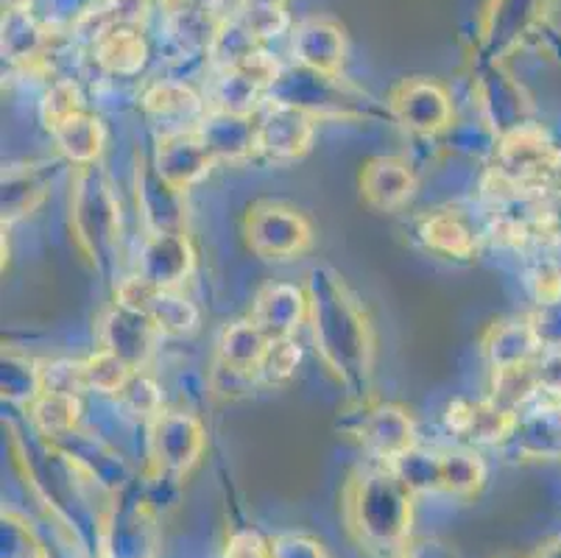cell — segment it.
<instances>
[{
	"instance_id": "cell-1",
	"label": "cell",
	"mask_w": 561,
	"mask_h": 558,
	"mask_svg": "<svg viewBox=\"0 0 561 558\" xmlns=\"http://www.w3.org/2000/svg\"><path fill=\"white\" fill-rule=\"evenodd\" d=\"M305 291H308L310 330L321 363L344 386L350 402L369 406L375 335L364 307L328 265L310 271Z\"/></svg>"
},
{
	"instance_id": "cell-2",
	"label": "cell",
	"mask_w": 561,
	"mask_h": 558,
	"mask_svg": "<svg viewBox=\"0 0 561 558\" xmlns=\"http://www.w3.org/2000/svg\"><path fill=\"white\" fill-rule=\"evenodd\" d=\"M413 494L389 467L358 472L346 486V525L360 547L400 558L413 528Z\"/></svg>"
},
{
	"instance_id": "cell-3",
	"label": "cell",
	"mask_w": 561,
	"mask_h": 558,
	"mask_svg": "<svg viewBox=\"0 0 561 558\" xmlns=\"http://www.w3.org/2000/svg\"><path fill=\"white\" fill-rule=\"evenodd\" d=\"M70 227L84 258L110 274L121 252V204L104 168H76L73 193H70Z\"/></svg>"
},
{
	"instance_id": "cell-4",
	"label": "cell",
	"mask_w": 561,
	"mask_h": 558,
	"mask_svg": "<svg viewBox=\"0 0 561 558\" xmlns=\"http://www.w3.org/2000/svg\"><path fill=\"white\" fill-rule=\"evenodd\" d=\"M265 101L297 106L316 121L319 117H346L350 121V117L377 115L375 101L366 99V92L341 81V76L316 73L308 68H294L290 73L283 70Z\"/></svg>"
},
{
	"instance_id": "cell-5",
	"label": "cell",
	"mask_w": 561,
	"mask_h": 558,
	"mask_svg": "<svg viewBox=\"0 0 561 558\" xmlns=\"http://www.w3.org/2000/svg\"><path fill=\"white\" fill-rule=\"evenodd\" d=\"M247 243L257 258L290 260L313 246V227L297 207L283 202H257L243 221Z\"/></svg>"
},
{
	"instance_id": "cell-6",
	"label": "cell",
	"mask_w": 561,
	"mask_h": 558,
	"mask_svg": "<svg viewBox=\"0 0 561 558\" xmlns=\"http://www.w3.org/2000/svg\"><path fill=\"white\" fill-rule=\"evenodd\" d=\"M207 439L196 417L162 411L149 428V467L154 480H182L202 460Z\"/></svg>"
},
{
	"instance_id": "cell-7",
	"label": "cell",
	"mask_w": 561,
	"mask_h": 558,
	"mask_svg": "<svg viewBox=\"0 0 561 558\" xmlns=\"http://www.w3.org/2000/svg\"><path fill=\"white\" fill-rule=\"evenodd\" d=\"M257 157L274 166H288L310 151L316 135V117L297 106L265 101L257 112Z\"/></svg>"
},
{
	"instance_id": "cell-8",
	"label": "cell",
	"mask_w": 561,
	"mask_h": 558,
	"mask_svg": "<svg viewBox=\"0 0 561 558\" xmlns=\"http://www.w3.org/2000/svg\"><path fill=\"white\" fill-rule=\"evenodd\" d=\"M389 112L411 135L433 137L450 129L453 101L442 84L431 79H405L391 90Z\"/></svg>"
},
{
	"instance_id": "cell-9",
	"label": "cell",
	"mask_w": 561,
	"mask_h": 558,
	"mask_svg": "<svg viewBox=\"0 0 561 558\" xmlns=\"http://www.w3.org/2000/svg\"><path fill=\"white\" fill-rule=\"evenodd\" d=\"M160 338V330L149 319V314L121 305V301L106 307L99 319L101 350L115 352L131 372H146L149 368Z\"/></svg>"
},
{
	"instance_id": "cell-10",
	"label": "cell",
	"mask_w": 561,
	"mask_h": 558,
	"mask_svg": "<svg viewBox=\"0 0 561 558\" xmlns=\"http://www.w3.org/2000/svg\"><path fill=\"white\" fill-rule=\"evenodd\" d=\"M101 558H154L157 516L149 503L112 505L99 525Z\"/></svg>"
},
{
	"instance_id": "cell-11",
	"label": "cell",
	"mask_w": 561,
	"mask_h": 558,
	"mask_svg": "<svg viewBox=\"0 0 561 558\" xmlns=\"http://www.w3.org/2000/svg\"><path fill=\"white\" fill-rule=\"evenodd\" d=\"M196 265V252L185 232H149L137 254V271L142 283L160 291H176Z\"/></svg>"
},
{
	"instance_id": "cell-12",
	"label": "cell",
	"mask_w": 561,
	"mask_h": 558,
	"mask_svg": "<svg viewBox=\"0 0 561 558\" xmlns=\"http://www.w3.org/2000/svg\"><path fill=\"white\" fill-rule=\"evenodd\" d=\"M142 112L157 129V137L196 132L207 117V104L191 84L176 79L157 81L142 92Z\"/></svg>"
},
{
	"instance_id": "cell-13",
	"label": "cell",
	"mask_w": 561,
	"mask_h": 558,
	"mask_svg": "<svg viewBox=\"0 0 561 558\" xmlns=\"http://www.w3.org/2000/svg\"><path fill=\"white\" fill-rule=\"evenodd\" d=\"M364 417H360L358 433L360 444L366 453L375 460H380L382 467H391L397 458L416 447V424L402 411L400 406H360Z\"/></svg>"
},
{
	"instance_id": "cell-14",
	"label": "cell",
	"mask_w": 561,
	"mask_h": 558,
	"mask_svg": "<svg viewBox=\"0 0 561 558\" xmlns=\"http://www.w3.org/2000/svg\"><path fill=\"white\" fill-rule=\"evenodd\" d=\"M154 171L180 193L191 191L193 184L202 182L213 171L210 148L204 143L202 132H182V135L157 137L154 148Z\"/></svg>"
},
{
	"instance_id": "cell-15",
	"label": "cell",
	"mask_w": 561,
	"mask_h": 558,
	"mask_svg": "<svg viewBox=\"0 0 561 558\" xmlns=\"http://www.w3.org/2000/svg\"><path fill=\"white\" fill-rule=\"evenodd\" d=\"M447 430L453 436L469 444H500L517 433L519 417L512 408L497 406L494 399L472 402V399H456L445 413Z\"/></svg>"
},
{
	"instance_id": "cell-16",
	"label": "cell",
	"mask_w": 561,
	"mask_h": 558,
	"mask_svg": "<svg viewBox=\"0 0 561 558\" xmlns=\"http://www.w3.org/2000/svg\"><path fill=\"white\" fill-rule=\"evenodd\" d=\"M542 9L545 0H492L483 18V61L497 65L528 34Z\"/></svg>"
},
{
	"instance_id": "cell-17",
	"label": "cell",
	"mask_w": 561,
	"mask_h": 558,
	"mask_svg": "<svg viewBox=\"0 0 561 558\" xmlns=\"http://www.w3.org/2000/svg\"><path fill=\"white\" fill-rule=\"evenodd\" d=\"M290 50L299 68L316 70V73L339 76L346 54V37L335 20L308 18L294 29Z\"/></svg>"
},
{
	"instance_id": "cell-18",
	"label": "cell",
	"mask_w": 561,
	"mask_h": 558,
	"mask_svg": "<svg viewBox=\"0 0 561 558\" xmlns=\"http://www.w3.org/2000/svg\"><path fill=\"white\" fill-rule=\"evenodd\" d=\"M249 319L272 338V341H283V338H294L305 319H308V291L297 288L288 283H272L260 288L254 296L252 314Z\"/></svg>"
},
{
	"instance_id": "cell-19",
	"label": "cell",
	"mask_w": 561,
	"mask_h": 558,
	"mask_svg": "<svg viewBox=\"0 0 561 558\" xmlns=\"http://www.w3.org/2000/svg\"><path fill=\"white\" fill-rule=\"evenodd\" d=\"M137 209L149 232H182L185 204L182 193L165 182L154 166L137 168Z\"/></svg>"
},
{
	"instance_id": "cell-20",
	"label": "cell",
	"mask_w": 561,
	"mask_h": 558,
	"mask_svg": "<svg viewBox=\"0 0 561 558\" xmlns=\"http://www.w3.org/2000/svg\"><path fill=\"white\" fill-rule=\"evenodd\" d=\"M216 162H241L257 157V123L254 117L210 110L198 126Z\"/></svg>"
},
{
	"instance_id": "cell-21",
	"label": "cell",
	"mask_w": 561,
	"mask_h": 558,
	"mask_svg": "<svg viewBox=\"0 0 561 558\" xmlns=\"http://www.w3.org/2000/svg\"><path fill=\"white\" fill-rule=\"evenodd\" d=\"M360 187L371 207L382 209V213H397L411 202L416 179H413L411 166L400 157H377L364 168Z\"/></svg>"
},
{
	"instance_id": "cell-22",
	"label": "cell",
	"mask_w": 561,
	"mask_h": 558,
	"mask_svg": "<svg viewBox=\"0 0 561 558\" xmlns=\"http://www.w3.org/2000/svg\"><path fill=\"white\" fill-rule=\"evenodd\" d=\"M481 112L483 121H486L489 129L497 137L512 135L514 129L525 126L523 117V92H519L517 84L508 81V76L497 68V65H486L481 76Z\"/></svg>"
},
{
	"instance_id": "cell-23",
	"label": "cell",
	"mask_w": 561,
	"mask_h": 558,
	"mask_svg": "<svg viewBox=\"0 0 561 558\" xmlns=\"http://www.w3.org/2000/svg\"><path fill=\"white\" fill-rule=\"evenodd\" d=\"M93 59L99 68L112 76H135L140 73L146 59H149V43L142 37L137 25H115L90 43Z\"/></svg>"
},
{
	"instance_id": "cell-24",
	"label": "cell",
	"mask_w": 561,
	"mask_h": 558,
	"mask_svg": "<svg viewBox=\"0 0 561 558\" xmlns=\"http://www.w3.org/2000/svg\"><path fill=\"white\" fill-rule=\"evenodd\" d=\"M483 355L494 372V368L537 363V357L542 355V346H539L537 332L530 327V319H514L489 327V332L483 335Z\"/></svg>"
},
{
	"instance_id": "cell-25",
	"label": "cell",
	"mask_w": 561,
	"mask_h": 558,
	"mask_svg": "<svg viewBox=\"0 0 561 558\" xmlns=\"http://www.w3.org/2000/svg\"><path fill=\"white\" fill-rule=\"evenodd\" d=\"M268 346H272V338L265 335L252 319L232 321V324L224 327L221 335H218L216 363L234 368V372H247V375L257 377V368L260 363H263Z\"/></svg>"
},
{
	"instance_id": "cell-26",
	"label": "cell",
	"mask_w": 561,
	"mask_h": 558,
	"mask_svg": "<svg viewBox=\"0 0 561 558\" xmlns=\"http://www.w3.org/2000/svg\"><path fill=\"white\" fill-rule=\"evenodd\" d=\"M50 137L56 140L59 153H62L65 160L76 168L95 166L106 143L104 123H101L95 115H90L87 110L79 112V115L68 117L62 126H56V129L50 132Z\"/></svg>"
},
{
	"instance_id": "cell-27",
	"label": "cell",
	"mask_w": 561,
	"mask_h": 558,
	"mask_svg": "<svg viewBox=\"0 0 561 558\" xmlns=\"http://www.w3.org/2000/svg\"><path fill=\"white\" fill-rule=\"evenodd\" d=\"M420 238L431 252L445 254V258L469 260L478 252L476 229L469 227L458 213H450V209L422 218Z\"/></svg>"
},
{
	"instance_id": "cell-28",
	"label": "cell",
	"mask_w": 561,
	"mask_h": 558,
	"mask_svg": "<svg viewBox=\"0 0 561 558\" xmlns=\"http://www.w3.org/2000/svg\"><path fill=\"white\" fill-rule=\"evenodd\" d=\"M28 417H32V424L37 428L39 436L50 439L54 444L62 442L65 436L76 433V424L81 419V397L43 391L28 406Z\"/></svg>"
},
{
	"instance_id": "cell-29",
	"label": "cell",
	"mask_w": 561,
	"mask_h": 558,
	"mask_svg": "<svg viewBox=\"0 0 561 558\" xmlns=\"http://www.w3.org/2000/svg\"><path fill=\"white\" fill-rule=\"evenodd\" d=\"M142 314H149V319L154 321L160 335L168 338H187L198 330V321L202 314L193 301H187L185 296L176 294V291H160L154 288L142 305Z\"/></svg>"
},
{
	"instance_id": "cell-30",
	"label": "cell",
	"mask_w": 561,
	"mask_h": 558,
	"mask_svg": "<svg viewBox=\"0 0 561 558\" xmlns=\"http://www.w3.org/2000/svg\"><path fill=\"white\" fill-rule=\"evenodd\" d=\"M151 0H99L79 23L73 25V31L79 37H84L87 43H93L99 34H104L106 29H115V25H137L140 29L149 18Z\"/></svg>"
},
{
	"instance_id": "cell-31",
	"label": "cell",
	"mask_w": 561,
	"mask_h": 558,
	"mask_svg": "<svg viewBox=\"0 0 561 558\" xmlns=\"http://www.w3.org/2000/svg\"><path fill=\"white\" fill-rule=\"evenodd\" d=\"M45 198V179L37 166L9 168L3 176V221L12 224L32 213Z\"/></svg>"
},
{
	"instance_id": "cell-32",
	"label": "cell",
	"mask_w": 561,
	"mask_h": 558,
	"mask_svg": "<svg viewBox=\"0 0 561 558\" xmlns=\"http://www.w3.org/2000/svg\"><path fill=\"white\" fill-rule=\"evenodd\" d=\"M486 480V467L472 449L442 453V491L453 498H472Z\"/></svg>"
},
{
	"instance_id": "cell-33",
	"label": "cell",
	"mask_w": 561,
	"mask_h": 558,
	"mask_svg": "<svg viewBox=\"0 0 561 558\" xmlns=\"http://www.w3.org/2000/svg\"><path fill=\"white\" fill-rule=\"evenodd\" d=\"M389 469L413 494L442 491V453H427V449L413 447L402 458H397Z\"/></svg>"
},
{
	"instance_id": "cell-34",
	"label": "cell",
	"mask_w": 561,
	"mask_h": 558,
	"mask_svg": "<svg viewBox=\"0 0 561 558\" xmlns=\"http://www.w3.org/2000/svg\"><path fill=\"white\" fill-rule=\"evenodd\" d=\"M288 0H238L234 18L241 20L257 39L279 37L288 29Z\"/></svg>"
},
{
	"instance_id": "cell-35",
	"label": "cell",
	"mask_w": 561,
	"mask_h": 558,
	"mask_svg": "<svg viewBox=\"0 0 561 558\" xmlns=\"http://www.w3.org/2000/svg\"><path fill=\"white\" fill-rule=\"evenodd\" d=\"M43 394V375H39V363L25 361V357L3 355V397L18 406H32L34 399Z\"/></svg>"
},
{
	"instance_id": "cell-36",
	"label": "cell",
	"mask_w": 561,
	"mask_h": 558,
	"mask_svg": "<svg viewBox=\"0 0 561 558\" xmlns=\"http://www.w3.org/2000/svg\"><path fill=\"white\" fill-rule=\"evenodd\" d=\"M115 402L129 417L142 419V422H154L162 413V391L146 372H131L126 386L117 391Z\"/></svg>"
},
{
	"instance_id": "cell-37",
	"label": "cell",
	"mask_w": 561,
	"mask_h": 558,
	"mask_svg": "<svg viewBox=\"0 0 561 558\" xmlns=\"http://www.w3.org/2000/svg\"><path fill=\"white\" fill-rule=\"evenodd\" d=\"M129 377L131 368L110 350L93 352V355L84 361L87 391L101 394V397H117V391L126 386Z\"/></svg>"
},
{
	"instance_id": "cell-38",
	"label": "cell",
	"mask_w": 561,
	"mask_h": 558,
	"mask_svg": "<svg viewBox=\"0 0 561 558\" xmlns=\"http://www.w3.org/2000/svg\"><path fill=\"white\" fill-rule=\"evenodd\" d=\"M39 112H43V123L48 132H54L56 126H62L68 117L84 112V101H81L79 87H76L70 79L54 81V84L45 90V99H43V106H39Z\"/></svg>"
},
{
	"instance_id": "cell-39",
	"label": "cell",
	"mask_w": 561,
	"mask_h": 558,
	"mask_svg": "<svg viewBox=\"0 0 561 558\" xmlns=\"http://www.w3.org/2000/svg\"><path fill=\"white\" fill-rule=\"evenodd\" d=\"M299 361H302V350L294 344V338L272 341V346H268L257 368L260 386H279V383L290 380V377L297 375Z\"/></svg>"
},
{
	"instance_id": "cell-40",
	"label": "cell",
	"mask_w": 561,
	"mask_h": 558,
	"mask_svg": "<svg viewBox=\"0 0 561 558\" xmlns=\"http://www.w3.org/2000/svg\"><path fill=\"white\" fill-rule=\"evenodd\" d=\"M39 375H43V391L73 394V397H81L87 391L84 361L39 363Z\"/></svg>"
},
{
	"instance_id": "cell-41",
	"label": "cell",
	"mask_w": 561,
	"mask_h": 558,
	"mask_svg": "<svg viewBox=\"0 0 561 558\" xmlns=\"http://www.w3.org/2000/svg\"><path fill=\"white\" fill-rule=\"evenodd\" d=\"M272 556L274 558H330L324 542L310 534L288 531V534L272 536Z\"/></svg>"
},
{
	"instance_id": "cell-42",
	"label": "cell",
	"mask_w": 561,
	"mask_h": 558,
	"mask_svg": "<svg viewBox=\"0 0 561 558\" xmlns=\"http://www.w3.org/2000/svg\"><path fill=\"white\" fill-rule=\"evenodd\" d=\"M224 558H274L272 539L260 536L257 531H238L229 536Z\"/></svg>"
},
{
	"instance_id": "cell-43",
	"label": "cell",
	"mask_w": 561,
	"mask_h": 558,
	"mask_svg": "<svg viewBox=\"0 0 561 558\" xmlns=\"http://www.w3.org/2000/svg\"><path fill=\"white\" fill-rule=\"evenodd\" d=\"M54 3H56V9H59L56 14H62V18L73 20V25H76L87 12H90V9L95 7V3H99V0H54Z\"/></svg>"
},
{
	"instance_id": "cell-44",
	"label": "cell",
	"mask_w": 561,
	"mask_h": 558,
	"mask_svg": "<svg viewBox=\"0 0 561 558\" xmlns=\"http://www.w3.org/2000/svg\"><path fill=\"white\" fill-rule=\"evenodd\" d=\"M224 0H162V9H196V12L216 14Z\"/></svg>"
},
{
	"instance_id": "cell-45",
	"label": "cell",
	"mask_w": 561,
	"mask_h": 558,
	"mask_svg": "<svg viewBox=\"0 0 561 558\" xmlns=\"http://www.w3.org/2000/svg\"><path fill=\"white\" fill-rule=\"evenodd\" d=\"M525 558H561V542L556 539V542H548V545H539L537 550Z\"/></svg>"
},
{
	"instance_id": "cell-46",
	"label": "cell",
	"mask_w": 561,
	"mask_h": 558,
	"mask_svg": "<svg viewBox=\"0 0 561 558\" xmlns=\"http://www.w3.org/2000/svg\"><path fill=\"white\" fill-rule=\"evenodd\" d=\"M494 558H517V556H494Z\"/></svg>"
},
{
	"instance_id": "cell-47",
	"label": "cell",
	"mask_w": 561,
	"mask_h": 558,
	"mask_svg": "<svg viewBox=\"0 0 561 558\" xmlns=\"http://www.w3.org/2000/svg\"><path fill=\"white\" fill-rule=\"evenodd\" d=\"M400 558H411V556H408V553H402V556Z\"/></svg>"
}]
</instances>
